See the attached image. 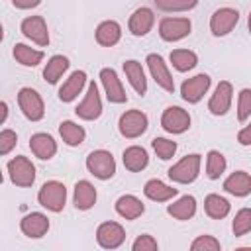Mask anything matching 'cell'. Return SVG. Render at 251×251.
<instances>
[{
	"instance_id": "cell-19",
	"label": "cell",
	"mask_w": 251,
	"mask_h": 251,
	"mask_svg": "<svg viewBox=\"0 0 251 251\" xmlns=\"http://www.w3.org/2000/svg\"><path fill=\"white\" fill-rule=\"evenodd\" d=\"M29 149H31V153L37 159L47 161V159H51L57 153V143H55V139L49 133L39 131V133H33L29 137Z\"/></svg>"
},
{
	"instance_id": "cell-24",
	"label": "cell",
	"mask_w": 251,
	"mask_h": 251,
	"mask_svg": "<svg viewBox=\"0 0 251 251\" xmlns=\"http://www.w3.org/2000/svg\"><path fill=\"white\" fill-rule=\"evenodd\" d=\"M124 73H126L129 84L133 86V90H135L139 96H143V94L147 92V78H145V73H143L141 63L135 61V59L126 61V63H124Z\"/></svg>"
},
{
	"instance_id": "cell-26",
	"label": "cell",
	"mask_w": 251,
	"mask_h": 251,
	"mask_svg": "<svg viewBox=\"0 0 251 251\" xmlns=\"http://www.w3.org/2000/svg\"><path fill=\"white\" fill-rule=\"evenodd\" d=\"M76 210H90L96 202V188L88 180H78L75 184V196H73Z\"/></svg>"
},
{
	"instance_id": "cell-8",
	"label": "cell",
	"mask_w": 251,
	"mask_h": 251,
	"mask_svg": "<svg viewBox=\"0 0 251 251\" xmlns=\"http://www.w3.org/2000/svg\"><path fill=\"white\" fill-rule=\"evenodd\" d=\"M239 22V12L235 8H220L210 18V31L216 37L227 35Z\"/></svg>"
},
{
	"instance_id": "cell-21",
	"label": "cell",
	"mask_w": 251,
	"mask_h": 251,
	"mask_svg": "<svg viewBox=\"0 0 251 251\" xmlns=\"http://www.w3.org/2000/svg\"><path fill=\"white\" fill-rule=\"evenodd\" d=\"M122 37V27L116 20H104L96 27V43L102 47H112L120 41Z\"/></svg>"
},
{
	"instance_id": "cell-46",
	"label": "cell",
	"mask_w": 251,
	"mask_h": 251,
	"mask_svg": "<svg viewBox=\"0 0 251 251\" xmlns=\"http://www.w3.org/2000/svg\"><path fill=\"white\" fill-rule=\"evenodd\" d=\"M235 251H251V247H237Z\"/></svg>"
},
{
	"instance_id": "cell-18",
	"label": "cell",
	"mask_w": 251,
	"mask_h": 251,
	"mask_svg": "<svg viewBox=\"0 0 251 251\" xmlns=\"http://www.w3.org/2000/svg\"><path fill=\"white\" fill-rule=\"evenodd\" d=\"M153 24H155L153 10L141 6V8H137V10L129 16V24H127V27H129V31H131L133 35L141 37V35H147V33L151 31Z\"/></svg>"
},
{
	"instance_id": "cell-42",
	"label": "cell",
	"mask_w": 251,
	"mask_h": 251,
	"mask_svg": "<svg viewBox=\"0 0 251 251\" xmlns=\"http://www.w3.org/2000/svg\"><path fill=\"white\" fill-rule=\"evenodd\" d=\"M237 141H239V145H251V124H247L245 127L239 129Z\"/></svg>"
},
{
	"instance_id": "cell-16",
	"label": "cell",
	"mask_w": 251,
	"mask_h": 251,
	"mask_svg": "<svg viewBox=\"0 0 251 251\" xmlns=\"http://www.w3.org/2000/svg\"><path fill=\"white\" fill-rule=\"evenodd\" d=\"M231 98H233V86L229 80H220V84L216 86L210 102H208V110L214 116H224L227 114L229 106H231Z\"/></svg>"
},
{
	"instance_id": "cell-9",
	"label": "cell",
	"mask_w": 251,
	"mask_h": 251,
	"mask_svg": "<svg viewBox=\"0 0 251 251\" xmlns=\"http://www.w3.org/2000/svg\"><path fill=\"white\" fill-rule=\"evenodd\" d=\"M75 114H76L80 120H88V122L100 118V114H102V100H100L98 86H96L94 80L88 84L86 96H84V100L75 108Z\"/></svg>"
},
{
	"instance_id": "cell-37",
	"label": "cell",
	"mask_w": 251,
	"mask_h": 251,
	"mask_svg": "<svg viewBox=\"0 0 251 251\" xmlns=\"http://www.w3.org/2000/svg\"><path fill=\"white\" fill-rule=\"evenodd\" d=\"M190 251H222L220 241L214 235H198L192 243H190Z\"/></svg>"
},
{
	"instance_id": "cell-15",
	"label": "cell",
	"mask_w": 251,
	"mask_h": 251,
	"mask_svg": "<svg viewBox=\"0 0 251 251\" xmlns=\"http://www.w3.org/2000/svg\"><path fill=\"white\" fill-rule=\"evenodd\" d=\"M100 80H102V86H104V92H106V98L114 104H124L127 100V94L118 78V73L110 67H104L100 71Z\"/></svg>"
},
{
	"instance_id": "cell-38",
	"label": "cell",
	"mask_w": 251,
	"mask_h": 251,
	"mask_svg": "<svg viewBox=\"0 0 251 251\" xmlns=\"http://www.w3.org/2000/svg\"><path fill=\"white\" fill-rule=\"evenodd\" d=\"M251 116V88H243L237 98V120L245 122Z\"/></svg>"
},
{
	"instance_id": "cell-44",
	"label": "cell",
	"mask_w": 251,
	"mask_h": 251,
	"mask_svg": "<svg viewBox=\"0 0 251 251\" xmlns=\"http://www.w3.org/2000/svg\"><path fill=\"white\" fill-rule=\"evenodd\" d=\"M0 110H2L0 124H4V122H6V118H8V104H6V102H0Z\"/></svg>"
},
{
	"instance_id": "cell-4",
	"label": "cell",
	"mask_w": 251,
	"mask_h": 251,
	"mask_svg": "<svg viewBox=\"0 0 251 251\" xmlns=\"http://www.w3.org/2000/svg\"><path fill=\"white\" fill-rule=\"evenodd\" d=\"M18 106H20L22 114H24L27 120H31V122H39V120L45 116L43 98L39 96L37 90L29 88V86L20 88V92H18Z\"/></svg>"
},
{
	"instance_id": "cell-13",
	"label": "cell",
	"mask_w": 251,
	"mask_h": 251,
	"mask_svg": "<svg viewBox=\"0 0 251 251\" xmlns=\"http://www.w3.org/2000/svg\"><path fill=\"white\" fill-rule=\"evenodd\" d=\"M208 88H210V76L206 73H200L192 78H186L180 84V96L188 104H196L202 100V96L208 92Z\"/></svg>"
},
{
	"instance_id": "cell-30",
	"label": "cell",
	"mask_w": 251,
	"mask_h": 251,
	"mask_svg": "<svg viewBox=\"0 0 251 251\" xmlns=\"http://www.w3.org/2000/svg\"><path fill=\"white\" fill-rule=\"evenodd\" d=\"M12 53H14V59L24 67H35V65H39L43 61V51L33 49V47H29L25 43H16Z\"/></svg>"
},
{
	"instance_id": "cell-29",
	"label": "cell",
	"mask_w": 251,
	"mask_h": 251,
	"mask_svg": "<svg viewBox=\"0 0 251 251\" xmlns=\"http://www.w3.org/2000/svg\"><path fill=\"white\" fill-rule=\"evenodd\" d=\"M59 135H61V139H63L69 147H76V145H80V143L84 141L86 131H84L82 126H78V124H75V122H71V120H65V122H61V126H59Z\"/></svg>"
},
{
	"instance_id": "cell-28",
	"label": "cell",
	"mask_w": 251,
	"mask_h": 251,
	"mask_svg": "<svg viewBox=\"0 0 251 251\" xmlns=\"http://www.w3.org/2000/svg\"><path fill=\"white\" fill-rule=\"evenodd\" d=\"M124 167L127 169V171H131V173H139V171H143L145 167H147V163H149V155H147V151L143 149V147H139V145H131V147H127L126 151H124Z\"/></svg>"
},
{
	"instance_id": "cell-43",
	"label": "cell",
	"mask_w": 251,
	"mask_h": 251,
	"mask_svg": "<svg viewBox=\"0 0 251 251\" xmlns=\"http://www.w3.org/2000/svg\"><path fill=\"white\" fill-rule=\"evenodd\" d=\"M16 8H35V6H39V0H33V2H22V0H14L12 2Z\"/></svg>"
},
{
	"instance_id": "cell-3",
	"label": "cell",
	"mask_w": 251,
	"mask_h": 251,
	"mask_svg": "<svg viewBox=\"0 0 251 251\" xmlns=\"http://www.w3.org/2000/svg\"><path fill=\"white\" fill-rule=\"evenodd\" d=\"M86 169L90 175H94L100 180H108L114 176L116 173V159L110 151L106 149H96L92 153H88L86 157Z\"/></svg>"
},
{
	"instance_id": "cell-33",
	"label": "cell",
	"mask_w": 251,
	"mask_h": 251,
	"mask_svg": "<svg viewBox=\"0 0 251 251\" xmlns=\"http://www.w3.org/2000/svg\"><path fill=\"white\" fill-rule=\"evenodd\" d=\"M171 63H173V67L176 71L186 73V71H190V69L196 67L198 57L190 49H175V51H171Z\"/></svg>"
},
{
	"instance_id": "cell-22",
	"label": "cell",
	"mask_w": 251,
	"mask_h": 251,
	"mask_svg": "<svg viewBox=\"0 0 251 251\" xmlns=\"http://www.w3.org/2000/svg\"><path fill=\"white\" fill-rule=\"evenodd\" d=\"M143 194L149 198V200H155V202H167L171 198H175L178 194V188H173L169 184H165L163 180L159 178H151L145 182L143 186Z\"/></svg>"
},
{
	"instance_id": "cell-39",
	"label": "cell",
	"mask_w": 251,
	"mask_h": 251,
	"mask_svg": "<svg viewBox=\"0 0 251 251\" xmlns=\"http://www.w3.org/2000/svg\"><path fill=\"white\" fill-rule=\"evenodd\" d=\"M131 251H159V245H157V239L149 233H141L135 237L133 245H131Z\"/></svg>"
},
{
	"instance_id": "cell-41",
	"label": "cell",
	"mask_w": 251,
	"mask_h": 251,
	"mask_svg": "<svg viewBox=\"0 0 251 251\" xmlns=\"http://www.w3.org/2000/svg\"><path fill=\"white\" fill-rule=\"evenodd\" d=\"M18 143V135L12 129H2L0 131V155H8Z\"/></svg>"
},
{
	"instance_id": "cell-35",
	"label": "cell",
	"mask_w": 251,
	"mask_h": 251,
	"mask_svg": "<svg viewBox=\"0 0 251 251\" xmlns=\"http://www.w3.org/2000/svg\"><path fill=\"white\" fill-rule=\"evenodd\" d=\"M231 229L237 237L245 235L251 231V208H241L235 218H233V224H231Z\"/></svg>"
},
{
	"instance_id": "cell-31",
	"label": "cell",
	"mask_w": 251,
	"mask_h": 251,
	"mask_svg": "<svg viewBox=\"0 0 251 251\" xmlns=\"http://www.w3.org/2000/svg\"><path fill=\"white\" fill-rule=\"evenodd\" d=\"M69 69V59L65 57V55H53L49 61H47V65H45V69H43V78L49 82V84H55L61 76H63V73Z\"/></svg>"
},
{
	"instance_id": "cell-40",
	"label": "cell",
	"mask_w": 251,
	"mask_h": 251,
	"mask_svg": "<svg viewBox=\"0 0 251 251\" xmlns=\"http://www.w3.org/2000/svg\"><path fill=\"white\" fill-rule=\"evenodd\" d=\"M196 0H186V2H171V0H155V6L159 10H165V12H176V10H190V8H196Z\"/></svg>"
},
{
	"instance_id": "cell-34",
	"label": "cell",
	"mask_w": 251,
	"mask_h": 251,
	"mask_svg": "<svg viewBox=\"0 0 251 251\" xmlns=\"http://www.w3.org/2000/svg\"><path fill=\"white\" fill-rule=\"evenodd\" d=\"M226 167H227L226 157L220 151H216V149L208 151V155H206V175H208V178H212V180L220 178L224 175Z\"/></svg>"
},
{
	"instance_id": "cell-36",
	"label": "cell",
	"mask_w": 251,
	"mask_h": 251,
	"mask_svg": "<svg viewBox=\"0 0 251 251\" xmlns=\"http://www.w3.org/2000/svg\"><path fill=\"white\" fill-rule=\"evenodd\" d=\"M151 145H153L157 157L163 159V161H169V159L176 153V143L171 141V139H167V137H155V139L151 141Z\"/></svg>"
},
{
	"instance_id": "cell-11",
	"label": "cell",
	"mask_w": 251,
	"mask_h": 251,
	"mask_svg": "<svg viewBox=\"0 0 251 251\" xmlns=\"http://www.w3.org/2000/svg\"><path fill=\"white\" fill-rule=\"evenodd\" d=\"M192 29L188 18H163L159 24V35L165 41H178L186 37Z\"/></svg>"
},
{
	"instance_id": "cell-25",
	"label": "cell",
	"mask_w": 251,
	"mask_h": 251,
	"mask_svg": "<svg viewBox=\"0 0 251 251\" xmlns=\"http://www.w3.org/2000/svg\"><path fill=\"white\" fill-rule=\"evenodd\" d=\"M143 210H145L143 202H141L137 196H133V194H124V196H120V198L116 200V212H118L122 218H126V220H135V218H139V216L143 214Z\"/></svg>"
},
{
	"instance_id": "cell-45",
	"label": "cell",
	"mask_w": 251,
	"mask_h": 251,
	"mask_svg": "<svg viewBox=\"0 0 251 251\" xmlns=\"http://www.w3.org/2000/svg\"><path fill=\"white\" fill-rule=\"evenodd\" d=\"M247 27H249V31H251V12H249V18H247Z\"/></svg>"
},
{
	"instance_id": "cell-32",
	"label": "cell",
	"mask_w": 251,
	"mask_h": 251,
	"mask_svg": "<svg viewBox=\"0 0 251 251\" xmlns=\"http://www.w3.org/2000/svg\"><path fill=\"white\" fill-rule=\"evenodd\" d=\"M204 210L212 220H222L229 214V202L220 194H208L204 200Z\"/></svg>"
},
{
	"instance_id": "cell-6",
	"label": "cell",
	"mask_w": 251,
	"mask_h": 251,
	"mask_svg": "<svg viewBox=\"0 0 251 251\" xmlns=\"http://www.w3.org/2000/svg\"><path fill=\"white\" fill-rule=\"evenodd\" d=\"M147 116L141 112V110H127L120 116V122H118V127H120V133L127 139H135L139 137L141 133L147 131Z\"/></svg>"
},
{
	"instance_id": "cell-5",
	"label": "cell",
	"mask_w": 251,
	"mask_h": 251,
	"mask_svg": "<svg viewBox=\"0 0 251 251\" xmlns=\"http://www.w3.org/2000/svg\"><path fill=\"white\" fill-rule=\"evenodd\" d=\"M8 175H10V180L16 186L27 188L35 180V167H33V163L27 157L18 155V157L8 161Z\"/></svg>"
},
{
	"instance_id": "cell-14",
	"label": "cell",
	"mask_w": 251,
	"mask_h": 251,
	"mask_svg": "<svg viewBox=\"0 0 251 251\" xmlns=\"http://www.w3.org/2000/svg\"><path fill=\"white\" fill-rule=\"evenodd\" d=\"M20 29H22V33L25 37L35 41L37 45H41V47L49 45V31H47V24H45L43 16H27V18H24Z\"/></svg>"
},
{
	"instance_id": "cell-12",
	"label": "cell",
	"mask_w": 251,
	"mask_h": 251,
	"mask_svg": "<svg viewBox=\"0 0 251 251\" xmlns=\"http://www.w3.org/2000/svg\"><path fill=\"white\" fill-rule=\"evenodd\" d=\"M145 63H147V67H149V73H151L153 80H155L163 90L175 92V80H173V76H171V73H169L167 63L163 61V57L157 55V53H149L147 59H145Z\"/></svg>"
},
{
	"instance_id": "cell-7",
	"label": "cell",
	"mask_w": 251,
	"mask_h": 251,
	"mask_svg": "<svg viewBox=\"0 0 251 251\" xmlns=\"http://www.w3.org/2000/svg\"><path fill=\"white\" fill-rule=\"evenodd\" d=\"M96 241L102 249H116L126 241V229L118 222H102L96 229Z\"/></svg>"
},
{
	"instance_id": "cell-10",
	"label": "cell",
	"mask_w": 251,
	"mask_h": 251,
	"mask_svg": "<svg viewBox=\"0 0 251 251\" xmlns=\"http://www.w3.org/2000/svg\"><path fill=\"white\" fill-rule=\"evenodd\" d=\"M161 126L169 133H184L190 127V116L180 106H169L161 116Z\"/></svg>"
},
{
	"instance_id": "cell-20",
	"label": "cell",
	"mask_w": 251,
	"mask_h": 251,
	"mask_svg": "<svg viewBox=\"0 0 251 251\" xmlns=\"http://www.w3.org/2000/svg\"><path fill=\"white\" fill-rule=\"evenodd\" d=\"M84 84H86V73L84 71H75L63 82V86L59 88V100L61 102H73L80 94V90L84 88Z\"/></svg>"
},
{
	"instance_id": "cell-17",
	"label": "cell",
	"mask_w": 251,
	"mask_h": 251,
	"mask_svg": "<svg viewBox=\"0 0 251 251\" xmlns=\"http://www.w3.org/2000/svg\"><path fill=\"white\" fill-rule=\"evenodd\" d=\"M20 229L24 235H27L31 239H39L49 231V218L41 212H31V214L22 218Z\"/></svg>"
},
{
	"instance_id": "cell-2",
	"label": "cell",
	"mask_w": 251,
	"mask_h": 251,
	"mask_svg": "<svg viewBox=\"0 0 251 251\" xmlns=\"http://www.w3.org/2000/svg\"><path fill=\"white\" fill-rule=\"evenodd\" d=\"M200 163H202V157L198 153H190L186 157H182L178 163H175L167 175L171 180L175 182H180V184H188V182H194L198 173H200Z\"/></svg>"
},
{
	"instance_id": "cell-27",
	"label": "cell",
	"mask_w": 251,
	"mask_h": 251,
	"mask_svg": "<svg viewBox=\"0 0 251 251\" xmlns=\"http://www.w3.org/2000/svg\"><path fill=\"white\" fill-rule=\"evenodd\" d=\"M167 214L173 216L175 220H190L194 214H196V198L190 196V194H184L180 196L176 202L169 204L167 206Z\"/></svg>"
},
{
	"instance_id": "cell-1",
	"label": "cell",
	"mask_w": 251,
	"mask_h": 251,
	"mask_svg": "<svg viewBox=\"0 0 251 251\" xmlns=\"http://www.w3.org/2000/svg\"><path fill=\"white\" fill-rule=\"evenodd\" d=\"M37 202L51 210V212H61L65 208L67 202V188L63 182L59 180H47L41 184L39 192H37Z\"/></svg>"
},
{
	"instance_id": "cell-23",
	"label": "cell",
	"mask_w": 251,
	"mask_h": 251,
	"mask_svg": "<svg viewBox=\"0 0 251 251\" xmlns=\"http://www.w3.org/2000/svg\"><path fill=\"white\" fill-rule=\"evenodd\" d=\"M224 190L233 196H247L251 192V175L245 171H235L224 180Z\"/></svg>"
}]
</instances>
